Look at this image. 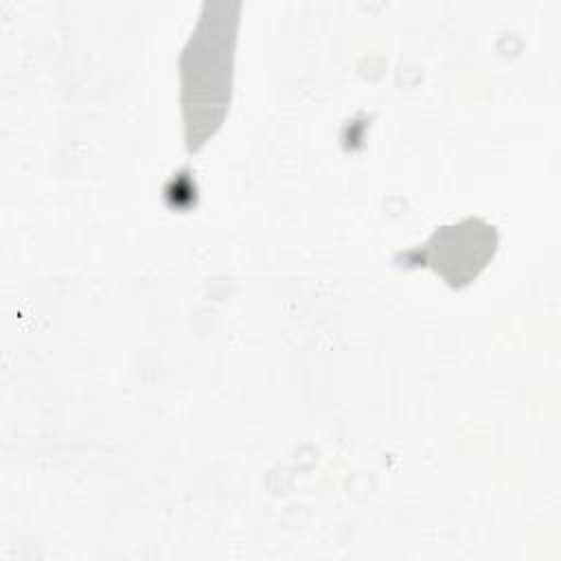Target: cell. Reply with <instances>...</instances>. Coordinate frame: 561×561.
<instances>
[{"mask_svg":"<svg viewBox=\"0 0 561 561\" xmlns=\"http://www.w3.org/2000/svg\"><path fill=\"white\" fill-rule=\"evenodd\" d=\"M239 4L213 2L191 31L180 55L184 147L197 153L224 125L232 101Z\"/></svg>","mask_w":561,"mask_h":561,"instance_id":"1","label":"cell"},{"mask_svg":"<svg viewBox=\"0 0 561 561\" xmlns=\"http://www.w3.org/2000/svg\"><path fill=\"white\" fill-rule=\"evenodd\" d=\"M497 237L493 226L480 219H465L438 228L421 250L423 265L436 270L451 287L471 283L493 256Z\"/></svg>","mask_w":561,"mask_h":561,"instance_id":"2","label":"cell"}]
</instances>
